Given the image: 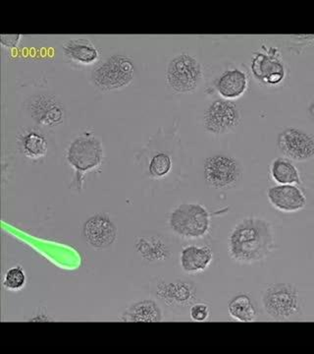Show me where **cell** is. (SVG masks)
Masks as SVG:
<instances>
[{"label":"cell","mask_w":314,"mask_h":354,"mask_svg":"<svg viewBox=\"0 0 314 354\" xmlns=\"http://www.w3.org/2000/svg\"><path fill=\"white\" fill-rule=\"evenodd\" d=\"M20 147L23 155L29 160H41L48 153V140L37 130L25 131L20 138Z\"/></svg>","instance_id":"obj_22"},{"label":"cell","mask_w":314,"mask_h":354,"mask_svg":"<svg viewBox=\"0 0 314 354\" xmlns=\"http://www.w3.org/2000/svg\"><path fill=\"white\" fill-rule=\"evenodd\" d=\"M213 261V249L208 245H188L180 253L181 269L188 274H202Z\"/></svg>","instance_id":"obj_19"},{"label":"cell","mask_w":314,"mask_h":354,"mask_svg":"<svg viewBox=\"0 0 314 354\" xmlns=\"http://www.w3.org/2000/svg\"><path fill=\"white\" fill-rule=\"evenodd\" d=\"M135 76L136 67L131 58L123 55H114L92 70L90 83L101 92L109 93L131 85Z\"/></svg>","instance_id":"obj_5"},{"label":"cell","mask_w":314,"mask_h":354,"mask_svg":"<svg viewBox=\"0 0 314 354\" xmlns=\"http://www.w3.org/2000/svg\"><path fill=\"white\" fill-rule=\"evenodd\" d=\"M274 249L273 227L259 216H248L239 221L228 236V253L241 265L262 262Z\"/></svg>","instance_id":"obj_1"},{"label":"cell","mask_w":314,"mask_h":354,"mask_svg":"<svg viewBox=\"0 0 314 354\" xmlns=\"http://www.w3.org/2000/svg\"><path fill=\"white\" fill-rule=\"evenodd\" d=\"M65 158L74 169V178L70 187L82 191L86 176L101 169L104 164V145L94 133L83 132L69 144Z\"/></svg>","instance_id":"obj_3"},{"label":"cell","mask_w":314,"mask_h":354,"mask_svg":"<svg viewBox=\"0 0 314 354\" xmlns=\"http://www.w3.org/2000/svg\"><path fill=\"white\" fill-rule=\"evenodd\" d=\"M280 152L294 162H306L314 157V137L300 128L288 127L279 134Z\"/></svg>","instance_id":"obj_11"},{"label":"cell","mask_w":314,"mask_h":354,"mask_svg":"<svg viewBox=\"0 0 314 354\" xmlns=\"http://www.w3.org/2000/svg\"><path fill=\"white\" fill-rule=\"evenodd\" d=\"M228 312L234 320L242 323L255 322L257 318V311L246 295H236L228 304Z\"/></svg>","instance_id":"obj_23"},{"label":"cell","mask_w":314,"mask_h":354,"mask_svg":"<svg viewBox=\"0 0 314 354\" xmlns=\"http://www.w3.org/2000/svg\"><path fill=\"white\" fill-rule=\"evenodd\" d=\"M251 71L255 80L266 88H276L282 85L288 73L287 65L278 48L265 46L253 53L251 60Z\"/></svg>","instance_id":"obj_8"},{"label":"cell","mask_w":314,"mask_h":354,"mask_svg":"<svg viewBox=\"0 0 314 354\" xmlns=\"http://www.w3.org/2000/svg\"><path fill=\"white\" fill-rule=\"evenodd\" d=\"M262 304L274 320L287 321L301 313L302 300L299 290L290 283H274L262 293Z\"/></svg>","instance_id":"obj_7"},{"label":"cell","mask_w":314,"mask_h":354,"mask_svg":"<svg viewBox=\"0 0 314 354\" xmlns=\"http://www.w3.org/2000/svg\"><path fill=\"white\" fill-rule=\"evenodd\" d=\"M21 39V35H2L0 43L7 48H14L20 44Z\"/></svg>","instance_id":"obj_26"},{"label":"cell","mask_w":314,"mask_h":354,"mask_svg":"<svg viewBox=\"0 0 314 354\" xmlns=\"http://www.w3.org/2000/svg\"><path fill=\"white\" fill-rule=\"evenodd\" d=\"M161 308L151 299H144L135 302L125 310L121 320L123 322L157 323L162 321Z\"/></svg>","instance_id":"obj_20"},{"label":"cell","mask_w":314,"mask_h":354,"mask_svg":"<svg viewBox=\"0 0 314 354\" xmlns=\"http://www.w3.org/2000/svg\"><path fill=\"white\" fill-rule=\"evenodd\" d=\"M179 140L175 135L160 136V131L153 137L139 155V162L146 177L162 183L178 171Z\"/></svg>","instance_id":"obj_2"},{"label":"cell","mask_w":314,"mask_h":354,"mask_svg":"<svg viewBox=\"0 0 314 354\" xmlns=\"http://www.w3.org/2000/svg\"><path fill=\"white\" fill-rule=\"evenodd\" d=\"M267 198L272 206L283 213L301 211L306 205V197L297 185L272 186L267 190Z\"/></svg>","instance_id":"obj_16"},{"label":"cell","mask_w":314,"mask_h":354,"mask_svg":"<svg viewBox=\"0 0 314 354\" xmlns=\"http://www.w3.org/2000/svg\"><path fill=\"white\" fill-rule=\"evenodd\" d=\"M308 113H309V115H311V120H313V121L314 122V100H313V102H311V106H309Z\"/></svg>","instance_id":"obj_27"},{"label":"cell","mask_w":314,"mask_h":354,"mask_svg":"<svg viewBox=\"0 0 314 354\" xmlns=\"http://www.w3.org/2000/svg\"><path fill=\"white\" fill-rule=\"evenodd\" d=\"M272 180L278 185H300L301 174L292 160L287 158H276L271 165Z\"/></svg>","instance_id":"obj_21"},{"label":"cell","mask_w":314,"mask_h":354,"mask_svg":"<svg viewBox=\"0 0 314 354\" xmlns=\"http://www.w3.org/2000/svg\"><path fill=\"white\" fill-rule=\"evenodd\" d=\"M168 225L176 236L185 241H197L210 232L211 216L199 203H183L172 209Z\"/></svg>","instance_id":"obj_4"},{"label":"cell","mask_w":314,"mask_h":354,"mask_svg":"<svg viewBox=\"0 0 314 354\" xmlns=\"http://www.w3.org/2000/svg\"><path fill=\"white\" fill-rule=\"evenodd\" d=\"M30 113L39 124L46 127H55L62 124L65 120V109L55 95L39 94L30 100Z\"/></svg>","instance_id":"obj_13"},{"label":"cell","mask_w":314,"mask_h":354,"mask_svg":"<svg viewBox=\"0 0 314 354\" xmlns=\"http://www.w3.org/2000/svg\"><path fill=\"white\" fill-rule=\"evenodd\" d=\"M155 295L168 306L187 307L195 304L197 288L194 283L183 279L160 281L155 286Z\"/></svg>","instance_id":"obj_14"},{"label":"cell","mask_w":314,"mask_h":354,"mask_svg":"<svg viewBox=\"0 0 314 354\" xmlns=\"http://www.w3.org/2000/svg\"><path fill=\"white\" fill-rule=\"evenodd\" d=\"M202 121L206 132L213 135L228 134L241 125V109L234 101L217 99L208 104Z\"/></svg>","instance_id":"obj_10"},{"label":"cell","mask_w":314,"mask_h":354,"mask_svg":"<svg viewBox=\"0 0 314 354\" xmlns=\"http://www.w3.org/2000/svg\"><path fill=\"white\" fill-rule=\"evenodd\" d=\"M210 315V308L206 304H194L190 306V319L195 322H204Z\"/></svg>","instance_id":"obj_25"},{"label":"cell","mask_w":314,"mask_h":354,"mask_svg":"<svg viewBox=\"0 0 314 354\" xmlns=\"http://www.w3.org/2000/svg\"><path fill=\"white\" fill-rule=\"evenodd\" d=\"M62 50L67 59L82 66H92L99 60V50L88 39H70L63 44Z\"/></svg>","instance_id":"obj_18"},{"label":"cell","mask_w":314,"mask_h":354,"mask_svg":"<svg viewBox=\"0 0 314 354\" xmlns=\"http://www.w3.org/2000/svg\"><path fill=\"white\" fill-rule=\"evenodd\" d=\"M204 180L214 189L229 190L243 178V167L236 158L217 153L206 158L204 165Z\"/></svg>","instance_id":"obj_9"},{"label":"cell","mask_w":314,"mask_h":354,"mask_svg":"<svg viewBox=\"0 0 314 354\" xmlns=\"http://www.w3.org/2000/svg\"><path fill=\"white\" fill-rule=\"evenodd\" d=\"M201 62L188 53H181L170 60L166 69V83L176 94H193L201 85Z\"/></svg>","instance_id":"obj_6"},{"label":"cell","mask_w":314,"mask_h":354,"mask_svg":"<svg viewBox=\"0 0 314 354\" xmlns=\"http://www.w3.org/2000/svg\"><path fill=\"white\" fill-rule=\"evenodd\" d=\"M135 250L141 259L150 264L164 263L172 256L171 246L164 236L158 234H144L137 237Z\"/></svg>","instance_id":"obj_17"},{"label":"cell","mask_w":314,"mask_h":354,"mask_svg":"<svg viewBox=\"0 0 314 354\" xmlns=\"http://www.w3.org/2000/svg\"><path fill=\"white\" fill-rule=\"evenodd\" d=\"M27 283L24 269L21 266L10 268L4 274L3 286L9 291H19L24 288Z\"/></svg>","instance_id":"obj_24"},{"label":"cell","mask_w":314,"mask_h":354,"mask_svg":"<svg viewBox=\"0 0 314 354\" xmlns=\"http://www.w3.org/2000/svg\"><path fill=\"white\" fill-rule=\"evenodd\" d=\"M83 236L92 248L106 250L116 241L117 227L107 214H95L84 223Z\"/></svg>","instance_id":"obj_12"},{"label":"cell","mask_w":314,"mask_h":354,"mask_svg":"<svg viewBox=\"0 0 314 354\" xmlns=\"http://www.w3.org/2000/svg\"><path fill=\"white\" fill-rule=\"evenodd\" d=\"M250 79L248 73L238 67L223 71L214 82L216 92L221 99L235 101L243 97L248 91Z\"/></svg>","instance_id":"obj_15"}]
</instances>
